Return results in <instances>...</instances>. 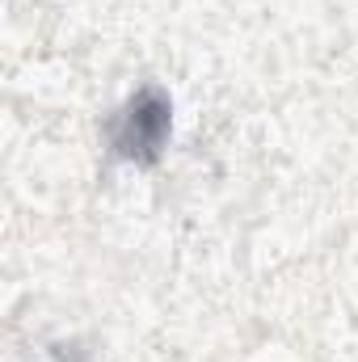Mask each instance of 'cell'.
Returning a JSON list of instances; mask_svg holds the SVG:
<instances>
[{
    "label": "cell",
    "instance_id": "obj_1",
    "mask_svg": "<svg viewBox=\"0 0 358 362\" xmlns=\"http://www.w3.org/2000/svg\"><path fill=\"white\" fill-rule=\"evenodd\" d=\"M165 131H169V105L156 97V93H148V97H139L131 110H127V135L118 139V148L122 152H156V144L165 139Z\"/></svg>",
    "mask_w": 358,
    "mask_h": 362
}]
</instances>
